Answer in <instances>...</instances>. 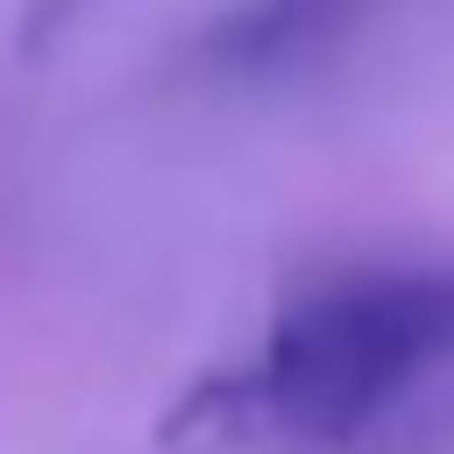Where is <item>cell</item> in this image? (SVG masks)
I'll return each mask as SVG.
<instances>
[{
    "instance_id": "cell-2",
    "label": "cell",
    "mask_w": 454,
    "mask_h": 454,
    "mask_svg": "<svg viewBox=\"0 0 454 454\" xmlns=\"http://www.w3.org/2000/svg\"><path fill=\"white\" fill-rule=\"evenodd\" d=\"M101 9H110V0H17V51H26V59H51V51L76 26H93Z\"/></svg>"
},
{
    "instance_id": "cell-1",
    "label": "cell",
    "mask_w": 454,
    "mask_h": 454,
    "mask_svg": "<svg viewBox=\"0 0 454 454\" xmlns=\"http://www.w3.org/2000/svg\"><path fill=\"white\" fill-rule=\"evenodd\" d=\"M454 362V270H362L294 294L261 345L168 404L160 446H354Z\"/></svg>"
}]
</instances>
